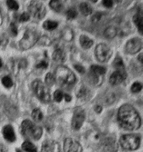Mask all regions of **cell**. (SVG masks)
<instances>
[{
	"instance_id": "277c9868",
	"label": "cell",
	"mask_w": 143,
	"mask_h": 152,
	"mask_svg": "<svg viewBox=\"0 0 143 152\" xmlns=\"http://www.w3.org/2000/svg\"><path fill=\"white\" fill-rule=\"evenodd\" d=\"M21 130L24 137L34 140H39L43 134L41 128L29 120H25L22 122Z\"/></svg>"
},
{
	"instance_id": "52a82bcc",
	"label": "cell",
	"mask_w": 143,
	"mask_h": 152,
	"mask_svg": "<svg viewBox=\"0 0 143 152\" xmlns=\"http://www.w3.org/2000/svg\"><path fill=\"white\" fill-rule=\"evenodd\" d=\"M28 9L33 18L41 20L46 15V10L44 4L38 1H32L30 3Z\"/></svg>"
},
{
	"instance_id": "9c48e42d",
	"label": "cell",
	"mask_w": 143,
	"mask_h": 152,
	"mask_svg": "<svg viewBox=\"0 0 143 152\" xmlns=\"http://www.w3.org/2000/svg\"><path fill=\"white\" fill-rule=\"evenodd\" d=\"M85 119L84 110L80 107L75 109L72 120V126L73 129L78 130L83 125Z\"/></svg>"
},
{
	"instance_id": "e0dca14e",
	"label": "cell",
	"mask_w": 143,
	"mask_h": 152,
	"mask_svg": "<svg viewBox=\"0 0 143 152\" xmlns=\"http://www.w3.org/2000/svg\"><path fill=\"white\" fill-rule=\"evenodd\" d=\"M80 42L81 46L85 49H88L92 47L94 41L86 35H81L80 37Z\"/></svg>"
},
{
	"instance_id": "ba28073f",
	"label": "cell",
	"mask_w": 143,
	"mask_h": 152,
	"mask_svg": "<svg viewBox=\"0 0 143 152\" xmlns=\"http://www.w3.org/2000/svg\"><path fill=\"white\" fill-rule=\"evenodd\" d=\"M96 58L99 61L105 63L108 61L112 55L111 48L105 44H100L97 45L95 49Z\"/></svg>"
},
{
	"instance_id": "e575fe53",
	"label": "cell",
	"mask_w": 143,
	"mask_h": 152,
	"mask_svg": "<svg viewBox=\"0 0 143 152\" xmlns=\"http://www.w3.org/2000/svg\"><path fill=\"white\" fill-rule=\"evenodd\" d=\"M10 28H11V33L13 36H16L18 34V28L16 27V26L13 23H12L11 24Z\"/></svg>"
},
{
	"instance_id": "83f0119b",
	"label": "cell",
	"mask_w": 143,
	"mask_h": 152,
	"mask_svg": "<svg viewBox=\"0 0 143 152\" xmlns=\"http://www.w3.org/2000/svg\"><path fill=\"white\" fill-rule=\"evenodd\" d=\"M2 83L4 87L10 88L13 85V82L11 77L8 76H5L2 79Z\"/></svg>"
},
{
	"instance_id": "6da1fadb",
	"label": "cell",
	"mask_w": 143,
	"mask_h": 152,
	"mask_svg": "<svg viewBox=\"0 0 143 152\" xmlns=\"http://www.w3.org/2000/svg\"><path fill=\"white\" fill-rule=\"evenodd\" d=\"M117 118L121 126L124 129L135 130L141 125V119L138 113L130 104H124L120 107Z\"/></svg>"
},
{
	"instance_id": "4316f807",
	"label": "cell",
	"mask_w": 143,
	"mask_h": 152,
	"mask_svg": "<svg viewBox=\"0 0 143 152\" xmlns=\"http://www.w3.org/2000/svg\"><path fill=\"white\" fill-rule=\"evenodd\" d=\"M45 83L48 87H51L55 84V76L51 73H48L45 76Z\"/></svg>"
},
{
	"instance_id": "60d3db41",
	"label": "cell",
	"mask_w": 143,
	"mask_h": 152,
	"mask_svg": "<svg viewBox=\"0 0 143 152\" xmlns=\"http://www.w3.org/2000/svg\"><path fill=\"white\" fill-rule=\"evenodd\" d=\"M138 60L142 64L143 63V54H140L139 55Z\"/></svg>"
},
{
	"instance_id": "30bf717a",
	"label": "cell",
	"mask_w": 143,
	"mask_h": 152,
	"mask_svg": "<svg viewBox=\"0 0 143 152\" xmlns=\"http://www.w3.org/2000/svg\"><path fill=\"white\" fill-rule=\"evenodd\" d=\"M143 46L142 40L138 37H135L130 39L126 44L125 50L130 54L138 53L142 49Z\"/></svg>"
},
{
	"instance_id": "f546056e",
	"label": "cell",
	"mask_w": 143,
	"mask_h": 152,
	"mask_svg": "<svg viewBox=\"0 0 143 152\" xmlns=\"http://www.w3.org/2000/svg\"><path fill=\"white\" fill-rule=\"evenodd\" d=\"M142 89V85L138 82H136L134 83L131 88V90L132 92L134 93H137L140 92Z\"/></svg>"
},
{
	"instance_id": "d6a6232c",
	"label": "cell",
	"mask_w": 143,
	"mask_h": 152,
	"mask_svg": "<svg viewBox=\"0 0 143 152\" xmlns=\"http://www.w3.org/2000/svg\"><path fill=\"white\" fill-rule=\"evenodd\" d=\"M30 19V15L27 12H24L20 17V21L21 23L27 22Z\"/></svg>"
},
{
	"instance_id": "f35d334b",
	"label": "cell",
	"mask_w": 143,
	"mask_h": 152,
	"mask_svg": "<svg viewBox=\"0 0 143 152\" xmlns=\"http://www.w3.org/2000/svg\"><path fill=\"white\" fill-rule=\"evenodd\" d=\"M94 110L97 113H100L102 110V108L100 105H96L94 107Z\"/></svg>"
},
{
	"instance_id": "7a4b0ae2",
	"label": "cell",
	"mask_w": 143,
	"mask_h": 152,
	"mask_svg": "<svg viewBox=\"0 0 143 152\" xmlns=\"http://www.w3.org/2000/svg\"><path fill=\"white\" fill-rule=\"evenodd\" d=\"M54 76L55 81L63 88H68L76 83L74 74L68 67L64 66H59L57 68Z\"/></svg>"
},
{
	"instance_id": "7402d4cb",
	"label": "cell",
	"mask_w": 143,
	"mask_h": 152,
	"mask_svg": "<svg viewBox=\"0 0 143 152\" xmlns=\"http://www.w3.org/2000/svg\"><path fill=\"white\" fill-rule=\"evenodd\" d=\"M22 148L27 152H38L35 146L32 143L26 141L22 144Z\"/></svg>"
},
{
	"instance_id": "5bb4252c",
	"label": "cell",
	"mask_w": 143,
	"mask_h": 152,
	"mask_svg": "<svg viewBox=\"0 0 143 152\" xmlns=\"http://www.w3.org/2000/svg\"><path fill=\"white\" fill-rule=\"evenodd\" d=\"M4 138L10 142H13L16 140V135L11 125H6L2 130Z\"/></svg>"
},
{
	"instance_id": "836d02e7",
	"label": "cell",
	"mask_w": 143,
	"mask_h": 152,
	"mask_svg": "<svg viewBox=\"0 0 143 152\" xmlns=\"http://www.w3.org/2000/svg\"><path fill=\"white\" fill-rule=\"evenodd\" d=\"M102 17V14L100 12H97L94 15L92 18V21L94 23H97Z\"/></svg>"
},
{
	"instance_id": "d590c367",
	"label": "cell",
	"mask_w": 143,
	"mask_h": 152,
	"mask_svg": "<svg viewBox=\"0 0 143 152\" xmlns=\"http://www.w3.org/2000/svg\"><path fill=\"white\" fill-rule=\"evenodd\" d=\"M74 67L79 73H80V74L85 73V70L84 67H83L82 66L80 65L76 64V65H74Z\"/></svg>"
},
{
	"instance_id": "7bdbcfd3",
	"label": "cell",
	"mask_w": 143,
	"mask_h": 152,
	"mask_svg": "<svg viewBox=\"0 0 143 152\" xmlns=\"http://www.w3.org/2000/svg\"><path fill=\"white\" fill-rule=\"evenodd\" d=\"M16 152H22L21 151H20V150H17V151H16Z\"/></svg>"
},
{
	"instance_id": "603a6c76",
	"label": "cell",
	"mask_w": 143,
	"mask_h": 152,
	"mask_svg": "<svg viewBox=\"0 0 143 152\" xmlns=\"http://www.w3.org/2000/svg\"><path fill=\"white\" fill-rule=\"evenodd\" d=\"M62 37L66 41H71L73 38V33L69 28H66L63 30Z\"/></svg>"
},
{
	"instance_id": "8992f818",
	"label": "cell",
	"mask_w": 143,
	"mask_h": 152,
	"mask_svg": "<svg viewBox=\"0 0 143 152\" xmlns=\"http://www.w3.org/2000/svg\"><path fill=\"white\" fill-rule=\"evenodd\" d=\"M122 148L128 151L137 149L140 144V137L136 134H126L122 135L120 139Z\"/></svg>"
},
{
	"instance_id": "ac0fdd59",
	"label": "cell",
	"mask_w": 143,
	"mask_h": 152,
	"mask_svg": "<svg viewBox=\"0 0 143 152\" xmlns=\"http://www.w3.org/2000/svg\"><path fill=\"white\" fill-rule=\"evenodd\" d=\"M117 30L116 27L114 26H110L107 27V28L104 31V36L105 37L108 39H111L114 38L117 35Z\"/></svg>"
},
{
	"instance_id": "44dd1931",
	"label": "cell",
	"mask_w": 143,
	"mask_h": 152,
	"mask_svg": "<svg viewBox=\"0 0 143 152\" xmlns=\"http://www.w3.org/2000/svg\"><path fill=\"white\" fill-rule=\"evenodd\" d=\"M113 65H114V67H115L117 70V71L122 72H125L123 61H122V58L120 57H117L115 58L114 61Z\"/></svg>"
},
{
	"instance_id": "d4e9b609",
	"label": "cell",
	"mask_w": 143,
	"mask_h": 152,
	"mask_svg": "<svg viewBox=\"0 0 143 152\" xmlns=\"http://www.w3.org/2000/svg\"><path fill=\"white\" fill-rule=\"evenodd\" d=\"M31 116L32 119L36 122L40 121L43 118V113L39 109H35L32 112Z\"/></svg>"
},
{
	"instance_id": "3957f363",
	"label": "cell",
	"mask_w": 143,
	"mask_h": 152,
	"mask_svg": "<svg viewBox=\"0 0 143 152\" xmlns=\"http://www.w3.org/2000/svg\"><path fill=\"white\" fill-rule=\"evenodd\" d=\"M41 33L35 27L29 28L19 42V46L21 49L27 50L32 48L39 40Z\"/></svg>"
},
{
	"instance_id": "4fadbf2b",
	"label": "cell",
	"mask_w": 143,
	"mask_h": 152,
	"mask_svg": "<svg viewBox=\"0 0 143 152\" xmlns=\"http://www.w3.org/2000/svg\"><path fill=\"white\" fill-rule=\"evenodd\" d=\"M126 78V72L116 71L113 72L110 77V83L111 85L120 84Z\"/></svg>"
},
{
	"instance_id": "ab89813d",
	"label": "cell",
	"mask_w": 143,
	"mask_h": 152,
	"mask_svg": "<svg viewBox=\"0 0 143 152\" xmlns=\"http://www.w3.org/2000/svg\"><path fill=\"white\" fill-rule=\"evenodd\" d=\"M64 98H65L66 101L67 102H69L71 101L72 97L68 94H65L64 95Z\"/></svg>"
},
{
	"instance_id": "9a60e30c",
	"label": "cell",
	"mask_w": 143,
	"mask_h": 152,
	"mask_svg": "<svg viewBox=\"0 0 143 152\" xmlns=\"http://www.w3.org/2000/svg\"><path fill=\"white\" fill-rule=\"evenodd\" d=\"M133 20L136 26L138 27L139 31L142 34L143 31V12L142 10H140L137 14H135L133 17Z\"/></svg>"
},
{
	"instance_id": "5b68a950",
	"label": "cell",
	"mask_w": 143,
	"mask_h": 152,
	"mask_svg": "<svg viewBox=\"0 0 143 152\" xmlns=\"http://www.w3.org/2000/svg\"><path fill=\"white\" fill-rule=\"evenodd\" d=\"M32 88L38 98L43 103H48L50 100V93L48 88L39 80L36 79L32 83Z\"/></svg>"
},
{
	"instance_id": "4dcf8cb0",
	"label": "cell",
	"mask_w": 143,
	"mask_h": 152,
	"mask_svg": "<svg viewBox=\"0 0 143 152\" xmlns=\"http://www.w3.org/2000/svg\"><path fill=\"white\" fill-rule=\"evenodd\" d=\"M7 5L8 6L9 9L12 10H18L19 8V6L16 1H7Z\"/></svg>"
},
{
	"instance_id": "8d00e7d4",
	"label": "cell",
	"mask_w": 143,
	"mask_h": 152,
	"mask_svg": "<svg viewBox=\"0 0 143 152\" xmlns=\"http://www.w3.org/2000/svg\"><path fill=\"white\" fill-rule=\"evenodd\" d=\"M48 64L45 61H41L38 64L36 65L37 68H40V69H46L48 67Z\"/></svg>"
},
{
	"instance_id": "7c38bea8",
	"label": "cell",
	"mask_w": 143,
	"mask_h": 152,
	"mask_svg": "<svg viewBox=\"0 0 143 152\" xmlns=\"http://www.w3.org/2000/svg\"><path fill=\"white\" fill-rule=\"evenodd\" d=\"M60 147L59 144L52 140L44 141L41 147V152H60Z\"/></svg>"
},
{
	"instance_id": "2e32d148",
	"label": "cell",
	"mask_w": 143,
	"mask_h": 152,
	"mask_svg": "<svg viewBox=\"0 0 143 152\" xmlns=\"http://www.w3.org/2000/svg\"><path fill=\"white\" fill-rule=\"evenodd\" d=\"M52 57L54 61H55V62L63 63L66 60V55L63 50L58 49L54 51Z\"/></svg>"
},
{
	"instance_id": "484cf974",
	"label": "cell",
	"mask_w": 143,
	"mask_h": 152,
	"mask_svg": "<svg viewBox=\"0 0 143 152\" xmlns=\"http://www.w3.org/2000/svg\"><path fill=\"white\" fill-rule=\"evenodd\" d=\"M91 69V72L97 75H103L106 72V69L105 67L98 65H92Z\"/></svg>"
},
{
	"instance_id": "cb8c5ba5",
	"label": "cell",
	"mask_w": 143,
	"mask_h": 152,
	"mask_svg": "<svg viewBox=\"0 0 143 152\" xmlns=\"http://www.w3.org/2000/svg\"><path fill=\"white\" fill-rule=\"evenodd\" d=\"M58 23L55 21H51V20H47L43 23V26L44 28L46 30H53L55 29L58 26Z\"/></svg>"
},
{
	"instance_id": "f1b7e54d",
	"label": "cell",
	"mask_w": 143,
	"mask_h": 152,
	"mask_svg": "<svg viewBox=\"0 0 143 152\" xmlns=\"http://www.w3.org/2000/svg\"><path fill=\"white\" fill-rule=\"evenodd\" d=\"M66 15L67 18L69 20L74 19L77 16V12L75 9L71 8L67 11Z\"/></svg>"
},
{
	"instance_id": "d6986e66",
	"label": "cell",
	"mask_w": 143,
	"mask_h": 152,
	"mask_svg": "<svg viewBox=\"0 0 143 152\" xmlns=\"http://www.w3.org/2000/svg\"><path fill=\"white\" fill-rule=\"evenodd\" d=\"M80 12L84 16H88L92 12V8L88 3L83 2L80 6Z\"/></svg>"
},
{
	"instance_id": "1f68e13d",
	"label": "cell",
	"mask_w": 143,
	"mask_h": 152,
	"mask_svg": "<svg viewBox=\"0 0 143 152\" xmlns=\"http://www.w3.org/2000/svg\"><path fill=\"white\" fill-rule=\"evenodd\" d=\"M64 96V95L60 90H56L54 94V99L57 102H60Z\"/></svg>"
},
{
	"instance_id": "74e56055",
	"label": "cell",
	"mask_w": 143,
	"mask_h": 152,
	"mask_svg": "<svg viewBox=\"0 0 143 152\" xmlns=\"http://www.w3.org/2000/svg\"><path fill=\"white\" fill-rule=\"evenodd\" d=\"M103 5L107 8H111L113 5V2L110 0H104L102 2Z\"/></svg>"
},
{
	"instance_id": "b9f144b4",
	"label": "cell",
	"mask_w": 143,
	"mask_h": 152,
	"mask_svg": "<svg viewBox=\"0 0 143 152\" xmlns=\"http://www.w3.org/2000/svg\"><path fill=\"white\" fill-rule=\"evenodd\" d=\"M2 66V60L0 58V69L1 68Z\"/></svg>"
},
{
	"instance_id": "ffe728a7",
	"label": "cell",
	"mask_w": 143,
	"mask_h": 152,
	"mask_svg": "<svg viewBox=\"0 0 143 152\" xmlns=\"http://www.w3.org/2000/svg\"><path fill=\"white\" fill-rule=\"evenodd\" d=\"M49 5L52 9L56 12H60L64 8L63 4L60 1L54 0L49 2Z\"/></svg>"
},
{
	"instance_id": "8fae6325",
	"label": "cell",
	"mask_w": 143,
	"mask_h": 152,
	"mask_svg": "<svg viewBox=\"0 0 143 152\" xmlns=\"http://www.w3.org/2000/svg\"><path fill=\"white\" fill-rule=\"evenodd\" d=\"M64 152H82V147L80 143L74 139L67 138L64 143Z\"/></svg>"
}]
</instances>
